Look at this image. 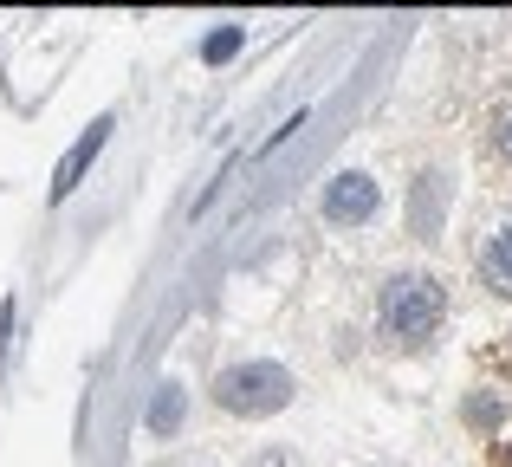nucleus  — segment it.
<instances>
[{
    "label": "nucleus",
    "mask_w": 512,
    "mask_h": 467,
    "mask_svg": "<svg viewBox=\"0 0 512 467\" xmlns=\"http://www.w3.org/2000/svg\"><path fill=\"white\" fill-rule=\"evenodd\" d=\"M214 403L227 416H273V409L292 403V377L279 364H234L214 377Z\"/></svg>",
    "instance_id": "nucleus-2"
},
{
    "label": "nucleus",
    "mask_w": 512,
    "mask_h": 467,
    "mask_svg": "<svg viewBox=\"0 0 512 467\" xmlns=\"http://www.w3.org/2000/svg\"><path fill=\"white\" fill-rule=\"evenodd\" d=\"M441 312H448V299H441V286L428 273H396L383 286V299H376V325H383V338H396V344L435 338Z\"/></svg>",
    "instance_id": "nucleus-1"
},
{
    "label": "nucleus",
    "mask_w": 512,
    "mask_h": 467,
    "mask_svg": "<svg viewBox=\"0 0 512 467\" xmlns=\"http://www.w3.org/2000/svg\"><path fill=\"white\" fill-rule=\"evenodd\" d=\"M234 52H240V26H221V33L208 39V59L221 65V59H234Z\"/></svg>",
    "instance_id": "nucleus-8"
},
{
    "label": "nucleus",
    "mask_w": 512,
    "mask_h": 467,
    "mask_svg": "<svg viewBox=\"0 0 512 467\" xmlns=\"http://www.w3.org/2000/svg\"><path fill=\"white\" fill-rule=\"evenodd\" d=\"M480 273H487L493 292H512V221H500L487 240V253H480Z\"/></svg>",
    "instance_id": "nucleus-5"
},
{
    "label": "nucleus",
    "mask_w": 512,
    "mask_h": 467,
    "mask_svg": "<svg viewBox=\"0 0 512 467\" xmlns=\"http://www.w3.org/2000/svg\"><path fill=\"white\" fill-rule=\"evenodd\" d=\"M104 137H111V117H98V124H91L85 137H78V150L59 163V182H52V195H72V189H78V176H85V169H91V156L104 150Z\"/></svg>",
    "instance_id": "nucleus-4"
},
{
    "label": "nucleus",
    "mask_w": 512,
    "mask_h": 467,
    "mask_svg": "<svg viewBox=\"0 0 512 467\" xmlns=\"http://www.w3.org/2000/svg\"><path fill=\"white\" fill-rule=\"evenodd\" d=\"M175 422H182V390H175V383H163V390H156V409H150V429L169 435Z\"/></svg>",
    "instance_id": "nucleus-6"
},
{
    "label": "nucleus",
    "mask_w": 512,
    "mask_h": 467,
    "mask_svg": "<svg viewBox=\"0 0 512 467\" xmlns=\"http://www.w3.org/2000/svg\"><path fill=\"white\" fill-rule=\"evenodd\" d=\"M493 143H500V156H512V104L493 117Z\"/></svg>",
    "instance_id": "nucleus-9"
},
{
    "label": "nucleus",
    "mask_w": 512,
    "mask_h": 467,
    "mask_svg": "<svg viewBox=\"0 0 512 467\" xmlns=\"http://www.w3.org/2000/svg\"><path fill=\"white\" fill-rule=\"evenodd\" d=\"M435 215H441V176H428L422 182V202H415V228L435 234Z\"/></svg>",
    "instance_id": "nucleus-7"
},
{
    "label": "nucleus",
    "mask_w": 512,
    "mask_h": 467,
    "mask_svg": "<svg viewBox=\"0 0 512 467\" xmlns=\"http://www.w3.org/2000/svg\"><path fill=\"white\" fill-rule=\"evenodd\" d=\"M325 215H331V221H370V215H376V182L363 176V169H344V176H331Z\"/></svg>",
    "instance_id": "nucleus-3"
}]
</instances>
